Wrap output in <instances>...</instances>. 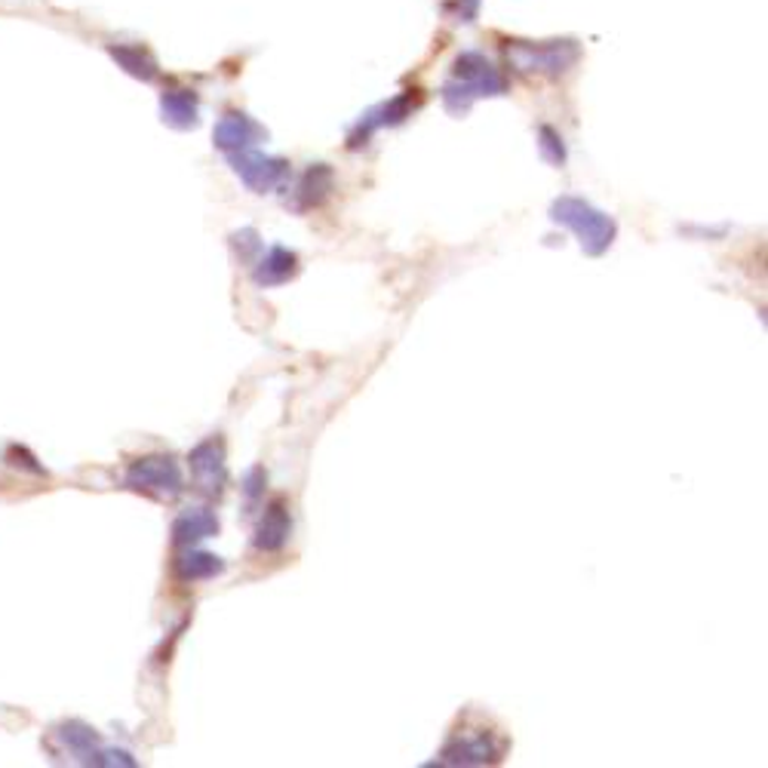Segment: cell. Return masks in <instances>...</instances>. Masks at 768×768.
I'll return each instance as SVG.
<instances>
[{
	"instance_id": "2e32d148",
	"label": "cell",
	"mask_w": 768,
	"mask_h": 768,
	"mask_svg": "<svg viewBox=\"0 0 768 768\" xmlns=\"http://www.w3.org/2000/svg\"><path fill=\"white\" fill-rule=\"evenodd\" d=\"M329 191H332V170L320 163V167H313V170L305 172V179H301L299 206H317L320 200L327 198Z\"/></svg>"
},
{
	"instance_id": "5b68a950",
	"label": "cell",
	"mask_w": 768,
	"mask_h": 768,
	"mask_svg": "<svg viewBox=\"0 0 768 768\" xmlns=\"http://www.w3.org/2000/svg\"><path fill=\"white\" fill-rule=\"evenodd\" d=\"M231 167L241 175V182L256 194L274 191L277 185H284L289 175V163L280 157L262 154L258 148H243V151H231Z\"/></svg>"
},
{
	"instance_id": "5bb4252c",
	"label": "cell",
	"mask_w": 768,
	"mask_h": 768,
	"mask_svg": "<svg viewBox=\"0 0 768 768\" xmlns=\"http://www.w3.org/2000/svg\"><path fill=\"white\" fill-rule=\"evenodd\" d=\"M215 532H218V520L206 508H198L175 523V544L188 547V544H198L200 538H210Z\"/></svg>"
},
{
	"instance_id": "8992f818",
	"label": "cell",
	"mask_w": 768,
	"mask_h": 768,
	"mask_svg": "<svg viewBox=\"0 0 768 768\" xmlns=\"http://www.w3.org/2000/svg\"><path fill=\"white\" fill-rule=\"evenodd\" d=\"M418 105H422V89H403L399 96H394L391 102H384V105H378V108H372V111H366V115L360 117V124H356V129L351 132L348 142H351V148L366 145L375 129L399 127L403 120L413 117V111Z\"/></svg>"
},
{
	"instance_id": "9c48e42d",
	"label": "cell",
	"mask_w": 768,
	"mask_h": 768,
	"mask_svg": "<svg viewBox=\"0 0 768 768\" xmlns=\"http://www.w3.org/2000/svg\"><path fill=\"white\" fill-rule=\"evenodd\" d=\"M191 473L203 492H222V486L228 480V470H225V442L213 437V440L200 442L198 449L191 452Z\"/></svg>"
},
{
	"instance_id": "8fae6325",
	"label": "cell",
	"mask_w": 768,
	"mask_h": 768,
	"mask_svg": "<svg viewBox=\"0 0 768 768\" xmlns=\"http://www.w3.org/2000/svg\"><path fill=\"white\" fill-rule=\"evenodd\" d=\"M108 56L115 58L120 72H127L129 77H136L142 84H151V81L160 77L157 58L142 43H108Z\"/></svg>"
},
{
	"instance_id": "d6986e66",
	"label": "cell",
	"mask_w": 768,
	"mask_h": 768,
	"mask_svg": "<svg viewBox=\"0 0 768 768\" xmlns=\"http://www.w3.org/2000/svg\"><path fill=\"white\" fill-rule=\"evenodd\" d=\"M262 477H265V473L258 468L249 473V480H246V495H249V499H256L258 495V480H262Z\"/></svg>"
},
{
	"instance_id": "30bf717a",
	"label": "cell",
	"mask_w": 768,
	"mask_h": 768,
	"mask_svg": "<svg viewBox=\"0 0 768 768\" xmlns=\"http://www.w3.org/2000/svg\"><path fill=\"white\" fill-rule=\"evenodd\" d=\"M160 115L163 124L172 129H194L200 124V99L194 89L170 86L160 96Z\"/></svg>"
},
{
	"instance_id": "277c9868",
	"label": "cell",
	"mask_w": 768,
	"mask_h": 768,
	"mask_svg": "<svg viewBox=\"0 0 768 768\" xmlns=\"http://www.w3.org/2000/svg\"><path fill=\"white\" fill-rule=\"evenodd\" d=\"M508 750V740L499 728L492 726H461L452 732L449 744L442 747V762L452 766H486V762H499Z\"/></svg>"
},
{
	"instance_id": "ba28073f",
	"label": "cell",
	"mask_w": 768,
	"mask_h": 768,
	"mask_svg": "<svg viewBox=\"0 0 768 768\" xmlns=\"http://www.w3.org/2000/svg\"><path fill=\"white\" fill-rule=\"evenodd\" d=\"M213 139H215V148H222L225 154H231V151H243V148H256L258 142H265V139H268V132H265V127H258L256 120H253L249 115H243V111H228V115L215 124Z\"/></svg>"
},
{
	"instance_id": "52a82bcc",
	"label": "cell",
	"mask_w": 768,
	"mask_h": 768,
	"mask_svg": "<svg viewBox=\"0 0 768 768\" xmlns=\"http://www.w3.org/2000/svg\"><path fill=\"white\" fill-rule=\"evenodd\" d=\"M129 486L157 499H172L182 492V473L172 458H145L129 470Z\"/></svg>"
},
{
	"instance_id": "6da1fadb",
	"label": "cell",
	"mask_w": 768,
	"mask_h": 768,
	"mask_svg": "<svg viewBox=\"0 0 768 768\" xmlns=\"http://www.w3.org/2000/svg\"><path fill=\"white\" fill-rule=\"evenodd\" d=\"M508 77L480 50H465L452 62V77L442 86V105L449 115H468L470 105L489 96H504Z\"/></svg>"
},
{
	"instance_id": "ac0fdd59",
	"label": "cell",
	"mask_w": 768,
	"mask_h": 768,
	"mask_svg": "<svg viewBox=\"0 0 768 768\" xmlns=\"http://www.w3.org/2000/svg\"><path fill=\"white\" fill-rule=\"evenodd\" d=\"M449 10L456 15V22L470 25L477 19V13H480V0H456V3H449Z\"/></svg>"
},
{
	"instance_id": "4fadbf2b",
	"label": "cell",
	"mask_w": 768,
	"mask_h": 768,
	"mask_svg": "<svg viewBox=\"0 0 768 768\" xmlns=\"http://www.w3.org/2000/svg\"><path fill=\"white\" fill-rule=\"evenodd\" d=\"M296 270H299V258L284 246H274L268 256L262 258V265L253 270V277H256L258 286H280L289 277H296Z\"/></svg>"
},
{
	"instance_id": "e0dca14e",
	"label": "cell",
	"mask_w": 768,
	"mask_h": 768,
	"mask_svg": "<svg viewBox=\"0 0 768 768\" xmlns=\"http://www.w3.org/2000/svg\"><path fill=\"white\" fill-rule=\"evenodd\" d=\"M538 148L544 160L551 163H566V145L559 139V132L551 127H538Z\"/></svg>"
},
{
	"instance_id": "7c38bea8",
	"label": "cell",
	"mask_w": 768,
	"mask_h": 768,
	"mask_svg": "<svg viewBox=\"0 0 768 768\" xmlns=\"http://www.w3.org/2000/svg\"><path fill=\"white\" fill-rule=\"evenodd\" d=\"M289 529H292V523H289V511H286L284 501H274L268 511H265V516H262V526H258V535H256V547L258 551H268V554H274V551H280L286 544V538H289Z\"/></svg>"
},
{
	"instance_id": "7a4b0ae2",
	"label": "cell",
	"mask_w": 768,
	"mask_h": 768,
	"mask_svg": "<svg viewBox=\"0 0 768 768\" xmlns=\"http://www.w3.org/2000/svg\"><path fill=\"white\" fill-rule=\"evenodd\" d=\"M504 56L513 72L538 74V77H559L582 58L578 41H508Z\"/></svg>"
},
{
	"instance_id": "3957f363",
	"label": "cell",
	"mask_w": 768,
	"mask_h": 768,
	"mask_svg": "<svg viewBox=\"0 0 768 768\" xmlns=\"http://www.w3.org/2000/svg\"><path fill=\"white\" fill-rule=\"evenodd\" d=\"M551 218L572 228L582 237V246L587 256H602L615 241V222L606 213L594 210L582 198H559L551 210Z\"/></svg>"
},
{
	"instance_id": "9a60e30c",
	"label": "cell",
	"mask_w": 768,
	"mask_h": 768,
	"mask_svg": "<svg viewBox=\"0 0 768 768\" xmlns=\"http://www.w3.org/2000/svg\"><path fill=\"white\" fill-rule=\"evenodd\" d=\"M222 569H225V563L213 554H185L175 563V572L182 582H203V578L218 575Z\"/></svg>"
}]
</instances>
